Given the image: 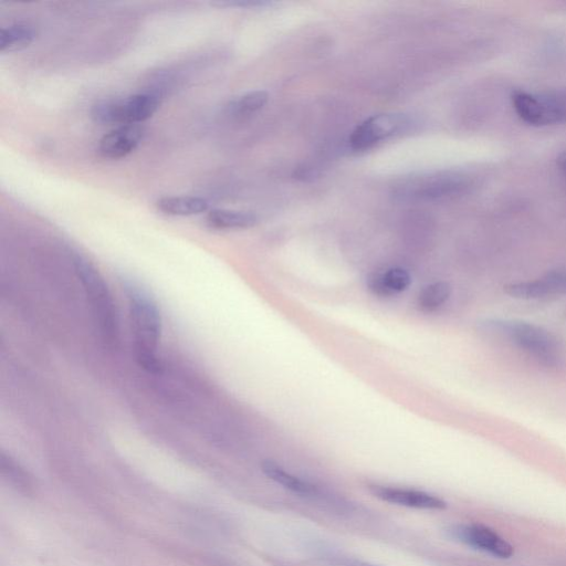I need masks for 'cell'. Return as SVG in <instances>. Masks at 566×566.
Returning <instances> with one entry per match:
<instances>
[{
  "label": "cell",
  "instance_id": "3",
  "mask_svg": "<svg viewBox=\"0 0 566 566\" xmlns=\"http://www.w3.org/2000/svg\"><path fill=\"white\" fill-rule=\"evenodd\" d=\"M72 262L83 290L86 292L102 339L110 347H114L120 337L119 316L108 283L96 266L85 257L75 255Z\"/></svg>",
  "mask_w": 566,
  "mask_h": 566
},
{
  "label": "cell",
  "instance_id": "15",
  "mask_svg": "<svg viewBox=\"0 0 566 566\" xmlns=\"http://www.w3.org/2000/svg\"><path fill=\"white\" fill-rule=\"evenodd\" d=\"M206 222L209 227L217 230L248 229L257 224V216L248 212L213 209L208 213Z\"/></svg>",
  "mask_w": 566,
  "mask_h": 566
},
{
  "label": "cell",
  "instance_id": "18",
  "mask_svg": "<svg viewBox=\"0 0 566 566\" xmlns=\"http://www.w3.org/2000/svg\"><path fill=\"white\" fill-rule=\"evenodd\" d=\"M269 96L265 91H253L230 101L227 106V112L233 117H247L264 108L268 102Z\"/></svg>",
  "mask_w": 566,
  "mask_h": 566
},
{
  "label": "cell",
  "instance_id": "20",
  "mask_svg": "<svg viewBox=\"0 0 566 566\" xmlns=\"http://www.w3.org/2000/svg\"><path fill=\"white\" fill-rule=\"evenodd\" d=\"M271 3L267 2H257V0H227V2H219L215 3L217 6H227V7H259V6H266Z\"/></svg>",
  "mask_w": 566,
  "mask_h": 566
},
{
  "label": "cell",
  "instance_id": "10",
  "mask_svg": "<svg viewBox=\"0 0 566 566\" xmlns=\"http://www.w3.org/2000/svg\"><path fill=\"white\" fill-rule=\"evenodd\" d=\"M144 136L145 129L141 125H123L103 136L98 151L106 159H124L139 148Z\"/></svg>",
  "mask_w": 566,
  "mask_h": 566
},
{
  "label": "cell",
  "instance_id": "14",
  "mask_svg": "<svg viewBox=\"0 0 566 566\" xmlns=\"http://www.w3.org/2000/svg\"><path fill=\"white\" fill-rule=\"evenodd\" d=\"M261 469L269 479L275 481L276 484L283 488L293 492V494L301 496H314L318 494L316 486H313L307 480H303L300 477L289 473V471L282 468L280 465L275 463V461H264V463L261 464Z\"/></svg>",
  "mask_w": 566,
  "mask_h": 566
},
{
  "label": "cell",
  "instance_id": "13",
  "mask_svg": "<svg viewBox=\"0 0 566 566\" xmlns=\"http://www.w3.org/2000/svg\"><path fill=\"white\" fill-rule=\"evenodd\" d=\"M156 207L165 215L190 217L206 213L209 204L206 199L194 196H167L156 202Z\"/></svg>",
  "mask_w": 566,
  "mask_h": 566
},
{
  "label": "cell",
  "instance_id": "1",
  "mask_svg": "<svg viewBox=\"0 0 566 566\" xmlns=\"http://www.w3.org/2000/svg\"><path fill=\"white\" fill-rule=\"evenodd\" d=\"M120 280L129 300L135 361L146 372L160 373L162 317L159 306L140 282L127 276H122Z\"/></svg>",
  "mask_w": 566,
  "mask_h": 566
},
{
  "label": "cell",
  "instance_id": "17",
  "mask_svg": "<svg viewBox=\"0 0 566 566\" xmlns=\"http://www.w3.org/2000/svg\"><path fill=\"white\" fill-rule=\"evenodd\" d=\"M452 295L449 283L438 281L431 283L418 293L417 307L425 313H432L442 308Z\"/></svg>",
  "mask_w": 566,
  "mask_h": 566
},
{
  "label": "cell",
  "instance_id": "6",
  "mask_svg": "<svg viewBox=\"0 0 566 566\" xmlns=\"http://www.w3.org/2000/svg\"><path fill=\"white\" fill-rule=\"evenodd\" d=\"M408 127V120L400 114L375 115L356 128L350 136V145L354 151H365L377 143L400 134Z\"/></svg>",
  "mask_w": 566,
  "mask_h": 566
},
{
  "label": "cell",
  "instance_id": "5",
  "mask_svg": "<svg viewBox=\"0 0 566 566\" xmlns=\"http://www.w3.org/2000/svg\"><path fill=\"white\" fill-rule=\"evenodd\" d=\"M511 101L518 117L532 127L566 123V90L544 94L515 91Z\"/></svg>",
  "mask_w": 566,
  "mask_h": 566
},
{
  "label": "cell",
  "instance_id": "16",
  "mask_svg": "<svg viewBox=\"0 0 566 566\" xmlns=\"http://www.w3.org/2000/svg\"><path fill=\"white\" fill-rule=\"evenodd\" d=\"M37 31L34 27L17 24L5 27L0 31V52H16L24 50L34 43Z\"/></svg>",
  "mask_w": 566,
  "mask_h": 566
},
{
  "label": "cell",
  "instance_id": "11",
  "mask_svg": "<svg viewBox=\"0 0 566 566\" xmlns=\"http://www.w3.org/2000/svg\"><path fill=\"white\" fill-rule=\"evenodd\" d=\"M408 187H412L415 196L442 199L466 193L471 187V180L467 175L449 172L427 177L423 182Z\"/></svg>",
  "mask_w": 566,
  "mask_h": 566
},
{
  "label": "cell",
  "instance_id": "8",
  "mask_svg": "<svg viewBox=\"0 0 566 566\" xmlns=\"http://www.w3.org/2000/svg\"><path fill=\"white\" fill-rule=\"evenodd\" d=\"M371 494L392 505L418 510H444L447 503L429 492L385 485L369 486Z\"/></svg>",
  "mask_w": 566,
  "mask_h": 566
},
{
  "label": "cell",
  "instance_id": "21",
  "mask_svg": "<svg viewBox=\"0 0 566 566\" xmlns=\"http://www.w3.org/2000/svg\"><path fill=\"white\" fill-rule=\"evenodd\" d=\"M331 564L333 566H380L362 560L345 557H334L331 559Z\"/></svg>",
  "mask_w": 566,
  "mask_h": 566
},
{
  "label": "cell",
  "instance_id": "7",
  "mask_svg": "<svg viewBox=\"0 0 566 566\" xmlns=\"http://www.w3.org/2000/svg\"><path fill=\"white\" fill-rule=\"evenodd\" d=\"M450 536L468 547L488 553L498 559H510L515 554L512 545L495 530L482 524H459L449 530Z\"/></svg>",
  "mask_w": 566,
  "mask_h": 566
},
{
  "label": "cell",
  "instance_id": "12",
  "mask_svg": "<svg viewBox=\"0 0 566 566\" xmlns=\"http://www.w3.org/2000/svg\"><path fill=\"white\" fill-rule=\"evenodd\" d=\"M411 283V275L405 269L390 268L371 276L368 287L375 296L393 297L406 291Z\"/></svg>",
  "mask_w": 566,
  "mask_h": 566
},
{
  "label": "cell",
  "instance_id": "4",
  "mask_svg": "<svg viewBox=\"0 0 566 566\" xmlns=\"http://www.w3.org/2000/svg\"><path fill=\"white\" fill-rule=\"evenodd\" d=\"M160 106L161 99L155 94H134L97 102L91 109V118L102 125H136L151 119Z\"/></svg>",
  "mask_w": 566,
  "mask_h": 566
},
{
  "label": "cell",
  "instance_id": "2",
  "mask_svg": "<svg viewBox=\"0 0 566 566\" xmlns=\"http://www.w3.org/2000/svg\"><path fill=\"white\" fill-rule=\"evenodd\" d=\"M486 331L501 335L544 368L558 370L565 364L561 343L552 333L529 322L489 319L482 322Z\"/></svg>",
  "mask_w": 566,
  "mask_h": 566
},
{
  "label": "cell",
  "instance_id": "22",
  "mask_svg": "<svg viewBox=\"0 0 566 566\" xmlns=\"http://www.w3.org/2000/svg\"><path fill=\"white\" fill-rule=\"evenodd\" d=\"M560 170L566 175V153L562 154L558 159Z\"/></svg>",
  "mask_w": 566,
  "mask_h": 566
},
{
  "label": "cell",
  "instance_id": "9",
  "mask_svg": "<svg viewBox=\"0 0 566 566\" xmlns=\"http://www.w3.org/2000/svg\"><path fill=\"white\" fill-rule=\"evenodd\" d=\"M503 288L509 297L521 300L566 295V270H553L537 280L510 283Z\"/></svg>",
  "mask_w": 566,
  "mask_h": 566
},
{
  "label": "cell",
  "instance_id": "19",
  "mask_svg": "<svg viewBox=\"0 0 566 566\" xmlns=\"http://www.w3.org/2000/svg\"><path fill=\"white\" fill-rule=\"evenodd\" d=\"M2 468L5 474L17 482L18 486H26V475L12 459L2 455Z\"/></svg>",
  "mask_w": 566,
  "mask_h": 566
}]
</instances>
